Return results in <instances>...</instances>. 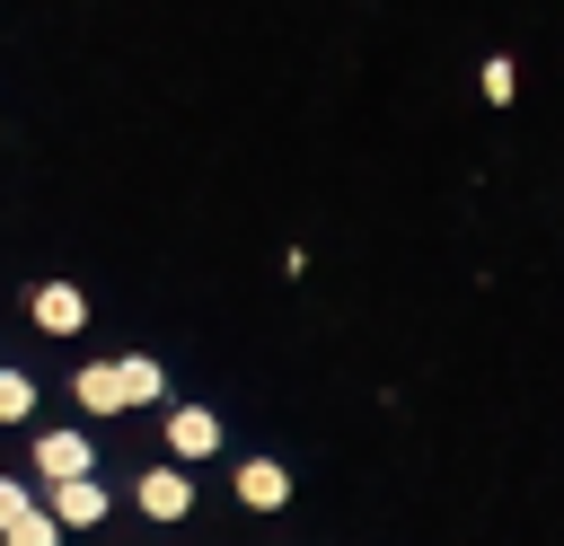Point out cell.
<instances>
[{"instance_id": "5", "label": "cell", "mask_w": 564, "mask_h": 546, "mask_svg": "<svg viewBox=\"0 0 564 546\" xmlns=\"http://www.w3.org/2000/svg\"><path fill=\"white\" fill-rule=\"evenodd\" d=\"M132 502H141L150 520H185V511H194V476H185V467H141Z\"/></svg>"}, {"instance_id": "6", "label": "cell", "mask_w": 564, "mask_h": 546, "mask_svg": "<svg viewBox=\"0 0 564 546\" xmlns=\"http://www.w3.org/2000/svg\"><path fill=\"white\" fill-rule=\"evenodd\" d=\"M229 484H238L247 511H282V502H291V467H282V458H238Z\"/></svg>"}, {"instance_id": "3", "label": "cell", "mask_w": 564, "mask_h": 546, "mask_svg": "<svg viewBox=\"0 0 564 546\" xmlns=\"http://www.w3.org/2000/svg\"><path fill=\"white\" fill-rule=\"evenodd\" d=\"M70 476H97L88 432H35V484H70Z\"/></svg>"}, {"instance_id": "4", "label": "cell", "mask_w": 564, "mask_h": 546, "mask_svg": "<svg viewBox=\"0 0 564 546\" xmlns=\"http://www.w3.org/2000/svg\"><path fill=\"white\" fill-rule=\"evenodd\" d=\"M26 317H35L44 335H79V326H88V291H79V282H35Z\"/></svg>"}, {"instance_id": "12", "label": "cell", "mask_w": 564, "mask_h": 546, "mask_svg": "<svg viewBox=\"0 0 564 546\" xmlns=\"http://www.w3.org/2000/svg\"><path fill=\"white\" fill-rule=\"evenodd\" d=\"M26 511H35V484H18V476H0V528H9V520H26Z\"/></svg>"}, {"instance_id": "9", "label": "cell", "mask_w": 564, "mask_h": 546, "mask_svg": "<svg viewBox=\"0 0 564 546\" xmlns=\"http://www.w3.org/2000/svg\"><path fill=\"white\" fill-rule=\"evenodd\" d=\"M476 88H485V106H511V97H520V62H511V53H485Z\"/></svg>"}, {"instance_id": "7", "label": "cell", "mask_w": 564, "mask_h": 546, "mask_svg": "<svg viewBox=\"0 0 564 546\" xmlns=\"http://www.w3.org/2000/svg\"><path fill=\"white\" fill-rule=\"evenodd\" d=\"M115 396H123V414H141V405L167 396V370H159L150 352H115Z\"/></svg>"}, {"instance_id": "2", "label": "cell", "mask_w": 564, "mask_h": 546, "mask_svg": "<svg viewBox=\"0 0 564 546\" xmlns=\"http://www.w3.org/2000/svg\"><path fill=\"white\" fill-rule=\"evenodd\" d=\"M220 440H229V423L212 405H167V467H203Z\"/></svg>"}, {"instance_id": "11", "label": "cell", "mask_w": 564, "mask_h": 546, "mask_svg": "<svg viewBox=\"0 0 564 546\" xmlns=\"http://www.w3.org/2000/svg\"><path fill=\"white\" fill-rule=\"evenodd\" d=\"M0 546H62V528H53L44 511H26V520H9V528H0Z\"/></svg>"}, {"instance_id": "8", "label": "cell", "mask_w": 564, "mask_h": 546, "mask_svg": "<svg viewBox=\"0 0 564 546\" xmlns=\"http://www.w3.org/2000/svg\"><path fill=\"white\" fill-rule=\"evenodd\" d=\"M70 396H79V414H97V423L123 414V396H115V361H79V370H70Z\"/></svg>"}, {"instance_id": "10", "label": "cell", "mask_w": 564, "mask_h": 546, "mask_svg": "<svg viewBox=\"0 0 564 546\" xmlns=\"http://www.w3.org/2000/svg\"><path fill=\"white\" fill-rule=\"evenodd\" d=\"M35 414V379L26 370H0V423H26Z\"/></svg>"}, {"instance_id": "1", "label": "cell", "mask_w": 564, "mask_h": 546, "mask_svg": "<svg viewBox=\"0 0 564 546\" xmlns=\"http://www.w3.org/2000/svg\"><path fill=\"white\" fill-rule=\"evenodd\" d=\"M35 511H44V520L70 537V528H97V520L115 511V493H106L97 476H70V484H35Z\"/></svg>"}]
</instances>
